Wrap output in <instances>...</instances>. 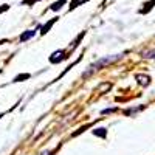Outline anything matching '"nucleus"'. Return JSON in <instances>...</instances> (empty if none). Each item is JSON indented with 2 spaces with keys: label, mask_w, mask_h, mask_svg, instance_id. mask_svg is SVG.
Returning <instances> with one entry per match:
<instances>
[{
  "label": "nucleus",
  "mask_w": 155,
  "mask_h": 155,
  "mask_svg": "<svg viewBox=\"0 0 155 155\" xmlns=\"http://www.w3.org/2000/svg\"><path fill=\"white\" fill-rule=\"evenodd\" d=\"M123 58V54H115V56H107V58H102V59H99L98 62H95L93 65H92V68H90L84 76H87V74H92L93 71H96V70H99V68H102V67H106V65H109V64H113V62H116V61H120Z\"/></svg>",
  "instance_id": "1"
},
{
  "label": "nucleus",
  "mask_w": 155,
  "mask_h": 155,
  "mask_svg": "<svg viewBox=\"0 0 155 155\" xmlns=\"http://www.w3.org/2000/svg\"><path fill=\"white\" fill-rule=\"evenodd\" d=\"M65 58H67L65 53H64L62 50H58V51H54V53L50 56V62H51V64H59L61 61H64Z\"/></svg>",
  "instance_id": "2"
},
{
  "label": "nucleus",
  "mask_w": 155,
  "mask_h": 155,
  "mask_svg": "<svg viewBox=\"0 0 155 155\" xmlns=\"http://www.w3.org/2000/svg\"><path fill=\"white\" fill-rule=\"evenodd\" d=\"M135 78H137L138 84H140V85H143V87H147V85L150 84V78H149L147 74H137Z\"/></svg>",
  "instance_id": "3"
},
{
  "label": "nucleus",
  "mask_w": 155,
  "mask_h": 155,
  "mask_svg": "<svg viewBox=\"0 0 155 155\" xmlns=\"http://www.w3.org/2000/svg\"><path fill=\"white\" fill-rule=\"evenodd\" d=\"M36 34L34 30H30V31H25L22 36H20V42H25V41H28V39H31L33 36Z\"/></svg>",
  "instance_id": "4"
},
{
  "label": "nucleus",
  "mask_w": 155,
  "mask_h": 155,
  "mask_svg": "<svg viewBox=\"0 0 155 155\" xmlns=\"http://www.w3.org/2000/svg\"><path fill=\"white\" fill-rule=\"evenodd\" d=\"M56 20H58V17H56V19H53V20H48V22H47V23L44 25V27H42L41 33H42V34H47V33H48V30H50L51 27H53V23H54Z\"/></svg>",
  "instance_id": "5"
},
{
  "label": "nucleus",
  "mask_w": 155,
  "mask_h": 155,
  "mask_svg": "<svg viewBox=\"0 0 155 155\" xmlns=\"http://www.w3.org/2000/svg\"><path fill=\"white\" fill-rule=\"evenodd\" d=\"M65 3H67V0H58V2H56V3H53L50 8L53 9V11H59V9H61L64 5H65Z\"/></svg>",
  "instance_id": "6"
},
{
  "label": "nucleus",
  "mask_w": 155,
  "mask_h": 155,
  "mask_svg": "<svg viewBox=\"0 0 155 155\" xmlns=\"http://www.w3.org/2000/svg\"><path fill=\"white\" fill-rule=\"evenodd\" d=\"M143 56H144L146 59H153V61H155V50H147V51H144Z\"/></svg>",
  "instance_id": "7"
},
{
  "label": "nucleus",
  "mask_w": 155,
  "mask_h": 155,
  "mask_svg": "<svg viewBox=\"0 0 155 155\" xmlns=\"http://www.w3.org/2000/svg\"><path fill=\"white\" fill-rule=\"evenodd\" d=\"M85 2H88V0H73V2L70 3V9H74L76 6H79V5H82Z\"/></svg>",
  "instance_id": "8"
},
{
  "label": "nucleus",
  "mask_w": 155,
  "mask_h": 155,
  "mask_svg": "<svg viewBox=\"0 0 155 155\" xmlns=\"http://www.w3.org/2000/svg\"><path fill=\"white\" fill-rule=\"evenodd\" d=\"M30 78V74L28 73H23V74H19L17 78H14V82H20L22 79H28Z\"/></svg>",
  "instance_id": "9"
},
{
  "label": "nucleus",
  "mask_w": 155,
  "mask_h": 155,
  "mask_svg": "<svg viewBox=\"0 0 155 155\" xmlns=\"http://www.w3.org/2000/svg\"><path fill=\"white\" fill-rule=\"evenodd\" d=\"M95 135H101V137H106V129H96V130H93Z\"/></svg>",
  "instance_id": "10"
},
{
  "label": "nucleus",
  "mask_w": 155,
  "mask_h": 155,
  "mask_svg": "<svg viewBox=\"0 0 155 155\" xmlns=\"http://www.w3.org/2000/svg\"><path fill=\"white\" fill-rule=\"evenodd\" d=\"M8 9V5H3V8H0V12H3V11H6Z\"/></svg>",
  "instance_id": "11"
},
{
  "label": "nucleus",
  "mask_w": 155,
  "mask_h": 155,
  "mask_svg": "<svg viewBox=\"0 0 155 155\" xmlns=\"http://www.w3.org/2000/svg\"><path fill=\"white\" fill-rule=\"evenodd\" d=\"M0 118H3V113H2V115H0Z\"/></svg>",
  "instance_id": "12"
},
{
  "label": "nucleus",
  "mask_w": 155,
  "mask_h": 155,
  "mask_svg": "<svg viewBox=\"0 0 155 155\" xmlns=\"http://www.w3.org/2000/svg\"><path fill=\"white\" fill-rule=\"evenodd\" d=\"M33 2H36V0H33Z\"/></svg>",
  "instance_id": "13"
}]
</instances>
